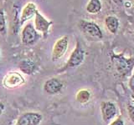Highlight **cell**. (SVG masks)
Wrapping results in <instances>:
<instances>
[{
    "label": "cell",
    "mask_w": 134,
    "mask_h": 125,
    "mask_svg": "<svg viewBox=\"0 0 134 125\" xmlns=\"http://www.w3.org/2000/svg\"><path fill=\"white\" fill-rule=\"evenodd\" d=\"M112 60L114 62L116 72L121 77L126 78L131 76L134 68V58H127L121 54H118L114 55Z\"/></svg>",
    "instance_id": "cell-1"
},
{
    "label": "cell",
    "mask_w": 134,
    "mask_h": 125,
    "mask_svg": "<svg viewBox=\"0 0 134 125\" xmlns=\"http://www.w3.org/2000/svg\"><path fill=\"white\" fill-rule=\"evenodd\" d=\"M85 57H86L85 50H84L81 43L77 40L76 45H75L74 50L70 55L68 61L66 62V64H65V66L63 67V68L59 69V72L61 73L67 69L76 68V67L80 66L84 62V60H85Z\"/></svg>",
    "instance_id": "cell-2"
},
{
    "label": "cell",
    "mask_w": 134,
    "mask_h": 125,
    "mask_svg": "<svg viewBox=\"0 0 134 125\" xmlns=\"http://www.w3.org/2000/svg\"><path fill=\"white\" fill-rule=\"evenodd\" d=\"M80 30L85 36L90 39L100 40L103 38V33L100 26L94 22L87 20H81L78 23Z\"/></svg>",
    "instance_id": "cell-3"
},
{
    "label": "cell",
    "mask_w": 134,
    "mask_h": 125,
    "mask_svg": "<svg viewBox=\"0 0 134 125\" xmlns=\"http://www.w3.org/2000/svg\"><path fill=\"white\" fill-rule=\"evenodd\" d=\"M100 110L103 122L107 124H109L113 119H115L118 114V108L116 104L110 100L100 103Z\"/></svg>",
    "instance_id": "cell-4"
},
{
    "label": "cell",
    "mask_w": 134,
    "mask_h": 125,
    "mask_svg": "<svg viewBox=\"0 0 134 125\" xmlns=\"http://www.w3.org/2000/svg\"><path fill=\"white\" fill-rule=\"evenodd\" d=\"M25 83V78L20 73L16 71H11L8 73L3 79V85L8 89H16Z\"/></svg>",
    "instance_id": "cell-5"
},
{
    "label": "cell",
    "mask_w": 134,
    "mask_h": 125,
    "mask_svg": "<svg viewBox=\"0 0 134 125\" xmlns=\"http://www.w3.org/2000/svg\"><path fill=\"white\" fill-rule=\"evenodd\" d=\"M40 39V34L35 29V26L29 23L24 27L22 33H21V39L24 45H34Z\"/></svg>",
    "instance_id": "cell-6"
},
{
    "label": "cell",
    "mask_w": 134,
    "mask_h": 125,
    "mask_svg": "<svg viewBox=\"0 0 134 125\" xmlns=\"http://www.w3.org/2000/svg\"><path fill=\"white\" fill-rule=\"evenodd\" d=\"M68 44L69 37L67 35L61 37L55 42L52 49L51 58L53 61H57L65 55L67 49H68Z\"/></svg>",
    "instance_id": "cell-7"
},
{
    "label": "cell",
    "mask_w": 134,
    "mask_h": 125,
    "mask_svg": "<svg viewBox=\"0 0 134 125\" xmlns=\"http://www.w3.org/2000/svg\"><path fill=\"white\" fill-rule=\"evenodd\" d=\"M43 120V116L40 113L26 112L21 114L15 125H40Z\"/></svg>",
    "instance_id": "cell-8"
},
{
    "label": "cell",
    "mask_w": 134,
    "mask_h": 125,
    "mask_svg": "<svg viewBox=\"0 0 134 125\" xmlns=\"http://www.w3.org/2000/svg\"><path fill=\"white\" fill-rule=\"evenodd\" d=\"M52 25L51 21H49L47 18H45L42 15L39 10H37L35 15V28L37 30V32H40L43 33L44 37L47 36L49 28Z\"/></svg>",
    "instance_id": "cell-9"
},
{
    "label": "cell",
    "mask_w": 134,
    "mask_h": 125,
    "mask_svg": "<svg viewBox=\"0 0 134 125\" xmlns=\"http://www.w3.org/2000/svg\"><path fill=\"white\" fill-rule=\"evenodd\" d=\"M63 88V83L60 79L56 78H51L46 80L44 83L43 89L46 93L49 95H54L59 93Z\"/></svg>",
    "instance_id": "cell-10"
},
{
    "label": "cell",
    "mask_w": 134,
    "mask_h": 125,
    "mask_svg": "<svg viewBox=\"0 0 134 125\" xmlns=\"http://www.w3.org/2000/svg\"><path fill=\"white\" fill-rule=\"evenodd\" d=\"M37 7L35 3L29 2L26 5L24 6V9L21 14V18H20V24H24L26 21L32 18L33 17H35V12L37 11Z\"/></svg>",
    "instance_id": "cell-11"
},
{
    "label": "cell",
    "mask_w": 134,
    "mask_h": 125,
    "mask_svg": "<svg viewBox=\"0 0 134 125\" xmlns=\"http://www.w3.org/2000/svg\"><path fill=\"white\" fill-rule=\"evenodd\" d=\"M105 25H106L107 29L109 31V33L111 34H116L118 31L120 27V22L119 19L116 16L109 15L107 16L104 20Z\"/></svg>",
    "instance_id": "cell-12"
},
{
    "label": "cell",
    "mask_w": 134,
    "mask_h": 125,
    "mask_svg": "<svg viewBox=\"0 0 134 125\" xmlns=\"http://www.w3.org/2000/svg\"><path fill=\"white\" fill-rule=\"evenodd\" d=\"M19 68L23 73L30 75L35 73V71L36 70V65L35 63L31 60L24 59V60H22L19 64Z\"/></svg>",
    "instance_id": "cell-13"
},
{
    "label": "cell",
    "mask_w": 134,
    "mask_h": 125,
    "mask_svg": "<svg viewBox=\"0 0 134 125\" xmlns=\"http://www.w3.org/2000/svg\"><path fill=\"white\" fill-rule=\"evenodd\" d=\"M102 8V4L100 0H89L86 4V10L91 14H97Z\"/></svg>",
    "instance_id": "cell-14"
},
{
    "label": "cell",
    "mask_w": 134,
    "mask_h": 125,
    "mask_svg": "<svg viewBox=\"0 0 134 125\" xmlns=\"http://www.w3.org/2000/svg\"><path fill=\"white\" fill-rule=\"evenodd\" d=\"M91 98V93L90 90L83 89L79 90L75 94V99L81 104H86L90 101Z\"/></svg>",
    "instance_id": "cell-15"
},
{
    "label": "cell",
    "mask_w": 134,
    "mask_h": 125,
    "mask_svg": "<svg viewBox=\"0 0 134 125\" xmlns=\"http://www.w3.org/2000/svg\"><path fill=\"white\" fill-rule=\"evenodd\" d=\"M6 33V18L3 11L0 10V34L4 35Z\"/></svg>",
    "instance_id": "cell-16"
},
{
    "label": "cell",
    "mask_w": 134,
    "mask_h": 125,
    "mask_svg": "<svg viewBox=\"0 0 134 125\" xmlns=\"http://www.w3.org/2000/svg\"><path fill=\"white\" fill-rule=\"evenodd\" d=\"M127 110L128 118L131 120V122L134 124V105L132 103H128L127 105Z\"/></svg>",
    "instance_id": "cell-17"
},
{
    "label": "cell",
    "mask_w": 134,
    "mask_h": 125,
    "mask_svg": "<svg viewBox=\"0 0 134 125\" xmlns=\"http://www.w3.org/2000/svg\"><path fill=\"white\" fill-rule=\"evenodd\" d=\"M108 125H125V122L121 116H117L115 119H113Z\"/></svg>",
    "instance_id": "cell-18"
},
{
    "label": "cell",
    "mask_w": 134,
    "mask_h": 125,
    "mask_svg": "<svg viewBox=\"0 0 134 125\" xmlns=\"http://www.w3.org/2000/svg\"><path fill=\"white\" fill-rule=\"evenodd\" d=\"M128 85H129L130 89L132 90V93H134V71H132L131 76H130L129 81H128Z\"/></svg>",
    "instance_id": "cell-19"
},
{
    "label": "cell",
    "mask_w": 134,
    "mask_h": 125,
    "mask_svg": "<svg viewBox=\"0 0 134 125\" xmlns=\"http://www.w3.org/2000/svg\"><path fill=\"white\" fill-rule=\"evenodd\" d=\"M4 110H5V105H4V103L3 102L0 101V116L3 114Z\"/></svg>",
    "instance_id": "cell-20"
},
{
    "label": "cell",
    "mask_w": 134,
    "mask_h": 125,
    "mask_svg": "<svg viewBox=\"0 0 134 125\" xmlns=\"http://www.w3.org/2000/svg\"><path fill=\"white\" fill-rule=\"evenodd\" d=\"M113 3H115L117 6H121L123 4V0H112Z\"/></svg>",
    "instance_id": "cell-21"
},
{
    "label": "cell",
    "mask_w": 134,
    "mask_h": 125,
    "mask_svg": "<svg viewBox=\"0 0 134 125\" xmlns=\"http://www.w3.org/2000/svg\"><path fill=\"white\" fill-rule=\"evenodd\" d=\"M124 5H125V7L127 8H130L132 7V3H131V2H126L124 3Z\"/></svg>",
    "instance_id": "cell-22"
},
{
    "label": "cell",
    "mask_w": 134,
    "mask_h": 125,
    "mask_svg": "<svg viewBox=\"0 0 134 125\" xmlns=\"http://www.w3.org/2000/svg\"><path fill=\"white\" fill-rule=\"evenodd\" d=\"M131 98H132V104L134 105V93H132V94H131Z\"/></svg>",
    "instance_id": "cell-23"
},
{
    "label": "cell",
    "mask_w": 134,
    "mask_h": 125,
    "mask_svg": "<svg viewBox=\"0 0 134 125\" xmlns=\"http://www.w3.org/2000/svg\"><path fill=\"white\" fill-rule=\"evenodd\" d=\"M0 62H1V48H0Z\"/></svg>",
    "instance_id": "cell-24"
},
{
    "label": "cell",
    "mask_w": 134,
    "mask_h": 125,
    "mask_svg": "<svg viewBox=\"0 0 134 125\" xmlns=\"http://www.w3.org/2000/svg\"><path fill=\"white\" fill-rule=\"evenodd\" d=\"M133 5H134V0H133Z\"/></svg>",
    "instance_id": "cell-25"
}]
</instances>
